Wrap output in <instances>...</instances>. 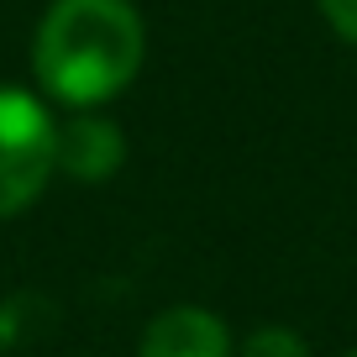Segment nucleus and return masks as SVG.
I'll return each mask as SVG.
<instances>
[{"label":"nucleus","mask_w":357,"mask_h":357,"mask_svg":"<svg viewBox=\"0 0 357 357\" xmlns=\"http://www.w3.org/2000/svg\"><path fill=\"white\" fill-rule=\"evenodd\" d=\"M242 357H310V347H305V336L289 331V326H257L242 342Z\"/></svg>","instance_id":"nucleus-5"},{"label":"nucleus","mask_w":357,"mask_h":357,"mask_svg":"<svg viewBox=\"0 0 357 357\" xmlns=\"http://www.w3.org/2000/svg\"><path fill=\"white\" fill-rule=\"evenodd\" d=\"M58 174V121L47 100L22 84H0V221L43 200Z\"/></svg>","instance_id":"nucleus-2"},{"label":"nucleus","mask_w":357,"mask_h":357,"mask_svg":"<svg viewBox=\"0 0 357 357\" xmlns=\"http://www.w3.org/2000/svg\"><path fill=\"white\" fill-rule=\"evenodd\" d=\"M347 357H357V347H352V352H347Z\"/></svg>","instance_id":"nucleus-7"},{"label":"nucleus","mask_w":357,"mask_h":357,"mask_svg":"<svg viewBox=\"0 0 357 357\" xmlns=\"http://www.w3.org/2000/svg\"><path fill=\"white\" fill-rule=\"evenodd\" d=\"M315 6H321V16L331 22V32L357 47V0H315Z\"/></svg>","instance_id":"nucleus-6"},{"label":"nucleus","mask_w":357,"mask_h":357,"mask_svg":"<svg viewBox=\"0 0 357 357\" xmlns=\"http://www.w3.org/2000/svg\"><path fill=\"white\" fill-rule=\"evenodd\" d=\"M126 163V137L111 116L74 111V121L58 126V174H68L74 184H105L111 174H121Z\"/></svg>","instance_id":"nucleus-3"},{"label":"nucleus","mask_w":357,"mask_h":357,"mask_svg":"<svg viewBox=\"0 0 357 357\" xmlns=\"http://www.w3.org/2000/svg\"><path fill=\"white\" fill-rule=\"evenodd\" d=\"M137 357H231V331L205 305H168L147 321Z\"/></svg>","instance_id":"nucleus-4"},{"label":"nucleus","mask_w":357,"mask_h":357,"mask_svg":"<svg viewBox=\"0 0 357 357\" xmlns=\"http://www.w3.org/2000/svg\"><path fill=\"white\" fill-rule=\"evenodd\" d=\"M147 58V26L132 0H53L32 37V74L47 100L100 111Z\"/></svg>","instance_id":"nucleus-1"}]
</instances>
